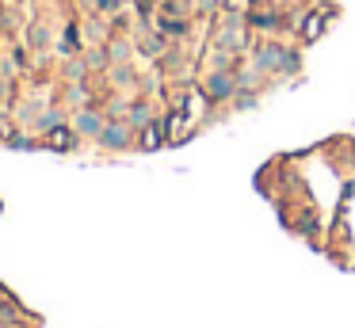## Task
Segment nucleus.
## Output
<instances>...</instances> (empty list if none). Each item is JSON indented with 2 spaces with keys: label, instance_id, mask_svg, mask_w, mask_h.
<instances>
[{
  "label": "nucleus",
  "instance_id": "obj_1",
  "mask_svg": "<svg viewBox=\"0 0 355 328\" xmlns=\"http://www.w3.org/2000/svg\"><path fill=\"white\" fill-rule=\"evenodd\" d=\"M256 69H264V73H272V69L290 73V69H298V58L283 46H264V50H256Z\"/></svg>",
  "mask_w": 355,
  "mask_h": 328
},
{
  "label": "nucleus",
  "instance_id": "obj_2",
  "mask_svg": "<svg viewBox=\"0 0 355 328\" xmlns=\"http://www.w3.org/2000/svg\"><path fill=\"white\" fill-rule=\"evenodd\" d=\"M130 130H134L130 123H108L96 141H99L103 149H126V145H130Z\"/></svg>",
  "mask_w": 355,
  "mask_h": 328
},
{
  "label": "nucleus",
  "instance_id": "obj_3",
  "mask_svg": "<svg viewBox=\"0 0 355 328\" xmlns=\"http://www.w3.org/2000/svg\"><path fill=\"white\" fill-rule=\"evenodd\" d=\"M103 115L99 111H77V119H73V130L81 134V138H99L103 134Z\"/></svg>",
  "mask_w": 355,
  "mask_h": 328
},
{
  "label": "nucleus",
  "instance_id": "obj_4",
  "mask_svg": "<svg viewBox=\"0 0 355 328\" xmlns=\"http://www.w3.org/2000/svg\"><path fill=\"white\" fill-rule=\"evenodd\" d=\"M207 96H210V99H225V96H233V81H230L225 73H214V76L207 81Z\"/></svg>",
  "mask_w": 355,
  "mask_h": 328
},
{
  "label": "nucleus",
  "instance_id": "obj_5",
  "mask_svg": "<svg viewBox=\"0 0 355 328\" xmlns=\"http://www.w3.org/2000/svg\"><path fill=\"white\" fill-rule=\"evenodd\" d=\"M153 123V111H149V103H134L130 107V126H149Z\"/></svg>",
  "mask_w": 355,
  "mask_h": 328
},
{
  "label": "nucleus",
  "instance_id": "obj_6",
  "mask_svg": "<svg viewBox=\"0 0 355 328\" xmlns=\"http://www.w3.org/2000/svg\"><path fill=\"white\" fill-rule=\"evenodd\" d=\"M34 126H39V130H58L61 111H42V115H34Z\"/></svg>",
  "mask_w": 355,
  "mask_h": 328
},
{
  "label": "nucleus",
  "instance_id": "obj_7",
  "mask_svg": "<svg viewBox=\"0 0 355 328\" xmlns=\"http://www.w3.org/2000/svg\"><path fill=\"white\" fill-rule=\"evenodd\" d=\"M141 145H145V149H157V145H161V126H157V123L145 126V138H141Z\"/></svg>",
  "mask_w": 355,
  "mask_h": 328
},
{
  "label": "nucleus",
  "instance_id": "obj_8",
  "mask_svg": "<svg viewBox=\"0 0 355 328\" xmlns=\"http://www.w3.org/2000/svg\"><path fill=\"white\" fill-rule=\"evenodd\" d=\"M54 145H58V149H73L77 141H73V134H69V130H61V126H58V130H54Z\"/></svg>",
  "mask_w": 355,
  "mask_h": 328
},
{
  "label": "nucleus",
  "instance_id": "obj_9",
  "mask_svg": "<svg viewBox=\"0 0 355 328\" xmlns=\"http://www.w3.org/2000/svg\"><path fill=\"white\" fill-rule=\"evenodd\" d=\"M88 65H108V54H103V50H92V54H88Z\"/></svg>",
  "mask_w": 355,
  "mask_h": 328
},
{
  "label": "nucleus",
  "instance_id": "obj_10",
  "mask_svg": "<svg viewBox=\"0 0 355 328\" xmlns=\"http://www.w3.org/2000/svg\"><path fill=\"white\" fill-rule=\"evenodd\" d=\"M84 69H88V61H73V65H69V81H77V76H84Z\"/></svg>",
  "mask_w": 355,
  "mask_h": 328
},
{
  "label": "nucleus",
  "instance_id": "obj_11",
  "mask_svg": "<svg viewBox=\"0 0 355 328\" xmlns=\"http://www.w3.org/2000/svg\"><path fill=\"white\" fill-rule=\"evenodd\" d=\"M31 42H34V46H42V42H46V31H42V27H34V31H31Z\"/></svg>",
  "mask_w": 355,
  "mask_h": 328
},
{
  "label": "nucleus",
  "instance_id": "obj_12",
  "mask_svg": "<svg viewBox=\"0 0 355 328\" xmlns=\"http://www.w3.org/2000/svg\"><path fill=\"white\" fill-rule=\"evenodd\" d=\"M99 4H103V8H115V0H99Z\"/></svg>",
  "mask_w": 355,
  "mask_h": 328
}]
</instances>
